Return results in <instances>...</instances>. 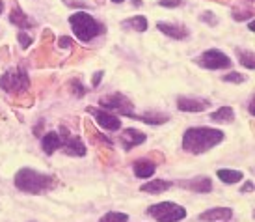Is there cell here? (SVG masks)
I'll use <instances>...</instances> for the list:
<instances>
[{"label":"cell","mask_w":255,"mask_h":222,"mask_svg":"<svg viewBox=\"0 0 255 222\" xmlns=\"http://www.w3.org/2000/svg\"><path fill=\"white\" fill-rule=\"evenodd\" d=\"M194 62L201 67H205V69H227V67H231L229 56L218 49H209L205 52H201Z\"/></svg>","instance_id":"obj_7"},{"label":"cell","mask_w":255,"mask_h":222,"mask_svg":"<svg viewBox=\"0 0 255 222\" xmlns=\"http://www.w3.org/2000/svg\"><path fill=\"white\" fill-rule=\"evenodd\" d=\"M62 144L64 142H62V138H60V135H58L56 131H49V133H45L41 138V148L47 155H52L56 150H60Z\"/></svg>","instance_id":"obj_16"},{"label":"cell","mask_w":255,"mask_h":222,"mask_svg":"<svg viewBox=\"0 0 255 222\" xmlns=\"http://www.w3.org/2000/svg\"><path fill=\"white\" fill-rule=\"evenodd\" d=\"M160 6H164V7H177V6H181V0H160Z\"/></svg>","instance_id":"obj_32"},{"label":"cell","mask_w":255,"mask_h":222,"mask_svg":"<svg viewBox=\"0 0 255 222\" xmlns=\"http://www.w3.org/2000/svg\"><path fill=\"white\" fill-rule=\"evenodd\" d=\"M248 110H250V114H252V116H254V112H255V110H254V97H252V99H250V105H248Z\"/></svg>","instance_id":"obj_35"},{"label":"cell","mask_w":255,"mask_h":222,"mask_svg":"<svg viewBox=\"0 0 255 222\" xmlns=\"http://www.w3.org/2000/svg\"><path fill=\"white\" fill-rule=\"evenodd\" d=\"M156 170V163L155 161H149V159H138L132 165V172H134L136 178L140 179H147L151 178Z\"/></svg>","instance_id":"obj_14"},{"label":"cell","mask_w":255,"mask_h":222,"mask_svg":"<svg viewBox=\"0 0 255 222\" xmlns=\"http://www.w3.org/2000/svg\"><path fill=\"white\" fill-rule=\"evenodd\" d=\"M73 39L71 37H67V36H62L60 39H58V47L60 49H73Z\"/></svg>","instance_id":"obj_30"},{"label":"cell","mask_w":255,"mask_h":222,"mask_svg":"<svg viewBox=\"0 0 255 222\" xmlns=\"http://www.w3.org/2000/svg\"><path fill=\"white\" fill-rule=\"evenodd\" d=\"M69 88H71L73 95H77V97H84L86 95V86L80 82V80L73 79L71 82H69Z\"/></svg>","instance_id":"obj_28"},{"label":"cell","mask_w":255,"mask_h":222,"mask_svg":"<svg viewBox=\"0 0 255 222\" xmlns=\"http://www.w3.org/2000/svg\"><path fill=\"white\" fill-rule=\"evenodd\" d=\"M147 215L156 222H179L186 217V209L175 202H158L147 209Z\"/></svg>","instance_id":"obj_4"},{"label":"cell","mask_w":255,"mask_h":222,"mask_svg":"<svg viewBox=\"0 0 255 222\" xmlns=\"http://www.w3.org/2000/svg\"><path fill=\"white\" fill-rule=\"evenodd\" d=\"M84 127H86V133L90 135V138H92V142H103V144H107V146H112V138H108V136H105L103 133H99V131H95L92 127V122H86L84 123Z\"/></svg>","instance_id":"obj_23"},{"label":"cell","mask_w":255,"mask_h":222,"mask_svg":"<svg viewBox=\"0 0 255 222\" xmlns=\"http://www.w3.org/2000/svg\"><path fill=\"white\" fill-rule=\"evenodd\" d=\"M0 88L7 93H22L28 92L30 88V79L24 67H15L9 71H4V75L0 77Z\"/></svg>","instance_id":"obj_6"},{"label":"cell","mask_w":255,"mask_h":222,"mask_svg":"<svg viewBox=\"0 0 255 222\" xmlns=\"http://www.w3.org/2000/svg\"><path fill=\"white\" fill-rule=\"evenodd\" d=\"M9 22L15 24L17 28H21V30H28L36 24L32 19H28V15L24 13L21 7H13V9L9 11Z\"/></svg>","instance_id":"obj_17"},{"label":"cell","mask_w":255,"mask_h":222,"mask_svg":"<svg viewBox=\"0 0 255 222\" xmlns=\"http://www.w3.org/2000/svg\"><path fill=\"white\" fill-rule=\"evenodd\" d=\"M99 222H128V215L120 213V211H110V213L101 217Z\"/></svg>","instance_id":"obj_25"},{"label":"cell","mask_w":255,"mask_h":222,"mask_svg":"<svg viewBox=\"0 0 255 222\" xmlns=\"http://www.w3.org/2000/svg\"><path fill=\"white\" fill-rule=\"evenodd\" d=\"M224 136V131L214 127H190L183 135V150L192 155H199L218 146Z\"/></svg>","instance_id":"obj_1"},{"label":"cell","mask_w":255,"mask_h":222,"mask_svg":"<svg viewBox=\"0 0 255 222\" xmlns=\"http://www.w3.org/2000/svg\"><path fill=\"white\" fill-rule=\"evenodd\" d=\"M86 112H88L90 116H93V120L99 123L103 129H107V131H120L121 129L120 118H118L116 114H112V112L105 110V108L88 107L86 108Z\"/></svg>","instance_id":"obj_8"},{"label":"cell","mask_w":255,"mask_h":222,"mask_svg":"<svg viewBox=\"0 0 255 222\" xmlns=\"http://www.w3.org/2000/svg\"><path fill=\"white\" fill-rule=\"evenodd\" d=\"M156 28L160 30L164 36H170L171 39H184V37H188V30H186V26H181V24H173V22H158Z\"/></svg>","instance_id":"obj_15"},{"label":"cell","mask_w":255,"mask_h":222,"mask_svg":"<svg viewBox=\"0 0 255 222\" xmlns=\"http://www.w3.org/2000/svg\"><path fill=\"white\" fill-rule=\"evenodd\" d=\"M134 120H140L149 125H162L170 120V116L164 112H145V114H134Z\"/></svg>","instance_id":"obj_19"},{"label":"cell","mask_w":255,"mask_h":222,"mask_svg":"<svg viewBox=\"0 0 255 222\" xmlns=\"http://www.w3.org/2000/svg\"><path fill=\"white\" fill-rule=\"evenodd\" d=\"M216 176H218V179L222 183H227V185H233V183H239V181L244 179V174L242 172H239V170H229V168L218 170Z\"/></svg>","instance_id":"obj_22"},{"label":"cell","mask_w":255,"mask_h":222,"mask_svg":"<svg viewBox=\"0 0 255 222\" xmlns=\"http://www.w3.org/2000/svg\"><path fill=\"white\" fill-rule=\"evenodd\" d=\"M99 107L108 110V112H116L120 116H127V118H132L134 120V105L132 101L125 97L123 93H107L99 99Z\"/></svg>","instance_id":"obj_5"},{"label":"cell","mask_w":255,"mask_h":222,"mask_svg":"<svg viewBox=\"0 0 255 222\" xmlns=\"http://www.w3.org/2000/svg\"><path fill=\"white\" fill-rule=\"evenodd\" d=\"M252 17H254V9H239V7H233L235 21H248Z\"/></svg>","instance_id":"obj_27"},{"label":"cell","mask_w":255,"mask_h":222,"mask_svg":"<svg viewBox=\"0 0 255 222\" xmlns=\"http://www.w3.org/2000/svg\"><path fill=\"white\" fill-rule=\"evenodd\" d=\"M15 187L24 194H43L56 187V178L32 168H21L15 174Z\"/></svg>","instance_id":"obj_2"},{"label":"cell","mask_w":255,"mask_h":222,"mask_svg":"<svg viewBox=\"0 0 255 222\" xmlns=\"http://www.w3.org/2000/svg\"><path fill=\"white\" fill-rule=\"evenodd\" d=\"M62 148L71 157H84L86 155V144L80 140V136H67L62 144Z\"/></svg>","instance_id":"obj_13"},{"label":"cell","mask_w":255,"mask_h":222,"mask_svg":"<svg viewBox=\"0 0 255 222\" xmlns=\"http://www.w3.org/2000/svg\"><path fill=\"white\" fill-rule=\"evenodd\" d=\"M211 107V101L203 97H190V95H179L177 108L181 112H203Z\"/></svg>","instance_id":"obj_9"},{"label":"cell","mask_w":255,"mask_h":222,"mask_svg":"<svg viewBox=\"0 0 255 222\" xmlns=\"http://www.w3.org/2000/svg\"><path fill=\"white\" fill-rule=\"evenodd\" d=\"M2 9H4V4H2V0H0V13H2Z\"/></svg>","instance_id":"obj_36"},{"label":"cell","mask_w":255,"mask_h":222,"mask_svg":"<svg viewBox=\"0 0 255 222\" xmlns=\"http://www.w3.org/2000/svg\"><path fill=\"white\" fill-rule=\"evenodd\" d=\"M241 193L242 194H244V193H254V183H252V181H246V183L241 187Z\"/></svg>","instance_id":"obj_33"},{"label":"cell","mask_w":255,"mask_h":222,"mask_svg":"<svg viewBox=\"0 0 255 222\" xmlns=\"http://www.w3.org/2000/svg\"><path fill=\"white\" fill-rule=\"evenodd\" d=\"M237 56H239V62H241V65H244L246 69H254L255 67V56L252 50H242V49H237Z\"/></svg>","instance_id":"obj_24"},{"label":"cell","mask_w":255,"mask_h":222,"mask_svg":"<svg viewBox=\"0 0 255 222\" xmlns=\"http://www.w3.org/2000/svg\"><path fill=\"white\" fill-rule=\"evenodd\" d=\"M121 26L127 30H134V32H145L147 30V19L143 15H134L130 19H125L121 22Z\"/></svg>","instance_id":"obj_21"},{"label":"cell","mask_w":255,"mask_h":222,"mask_svg":"<svg viewBox=\"0 0 255 222\" xmlns=\"http://www.w3.org/2000/svg\"><path fill=\"white\" fill-rule=\"evenodd\" d=\"M179 185L192 191V193H199V194H205L213 191V181L207 178V176H198V178L186 179V181H181Z\"/></svg>","instance_id":"obj_10"},{"label":"cell","mask_w":255,"mask_h":222,"mask_svg":"<svg viewBox=\"0 0 255 222\" xmlns=\"http://www.w3.org/2000/svg\"><path fill=\"white\" fill-rule=\"evenodd\" d=\"M103 75H105L103 71H97L95 75H93V79H92L93 86H99V82H101V79H103Z\"/></svg>","instance_id":"obj_34"},{"label":"cell","mask_w":255,"mask_h":222,"mask_svg":"<svg viewBox=\"0 0 255 222\" xmlns=\"http://www.w3.org/2000/svg\"><path fill=\"white\" fill-rule=\"evenodd\" d=\"M69 24L73 28V34L82 41V43H90L93 37L105 34V24L99 22L93 15L88 11H77L69 17Z\"/></svg>","instance_id":"obj_3"},{"label":"cell","mask_w":255,"mask_h":222,"mask_svg":"<svg viewBox=\"0 0 255 222\" xmlns=\"http://www.w3.org/2000/svg\"><path fill=\"white\" fill-rule=\"evenodd\" d=\"M211 122L214 123H231L235 122V110L231 107H220L211 114Z\"/></svg>","instance_id":"obj_20"},{"label":"cell","mask_w":255,"mask_h":222,"mask_svg":"<svg viewBox=\"0 0 255 222\" xmlns=\"http://www.w3.org/2000/svg\"><path fill=\"white\" fill-rule=\"evenodd\" d=\"M222 80L224 82H233V84H242V82H246V75H241L239 71H231L227 73V75H224Z\"/></svg>","instance_id":"obj_26"},{"label":"cell","mask_w":255,"mask_h":222,"mask_svg":"<svg viewBox=\"0 0 255 222\" xmlns=\"http://www.w3.org/2000/svg\"><path fill=\"white\" fill-rule=\"evenodd\" d=\"M201 19H203L205 22H209L211 26H214V24L218 22V19H216V17H213V13H211V11H205V13L201 15Z\"/></svg>","instance_id":"obj_31"},{"label":"cell","mask_w":255,"mask_h":222,"mask_svg":"<svg viewBox=\"0 0 255 222\" xmlns=\"http://www.w3.org/2000/svg\"><path fill=\"white\" fill-rule=\"evenodd\" d=\"M233 217V209L229 208H211L203 211L201 215H198V221L201 222H214V221H222V222H229Z\"/></svg>","instance_id":"obj_11"},{"label":"cell","mask_w":255,"mask_h":222,"mask_svg":"<svg viewBox=\"0 0 255 222\" xmlns=\"http://www.w3.org/2000/svg\"><path fill=\"white\" fill-rule=\"evenodd\" d=\"M17 39H19V43H21L22 49H28L30 45H32V37H30L24 30H21V32L17 34Z\"/></svg>","instance_id":"obj_29"},{"label":"cell","mask_w":255,"mask_h":222,"mask_svg":"<svg viewBox=\"0 0 255 222\" xmlns=\"http://www.w3.org/2000/svg\"><path fill=\"white\" fill-rule=\"evenodd\" d=\"M145 140H147L145 133H142V131H138V129H132V127L125 129V131H123V135H121V142H123V148H125V151H130L132 148H136V146L143 144Z\"/></svg>","instance_id":"obj_12"},{"label":"cell","mask_w":255,"mask_h":222,"mask_svg":"<svg viewBox=\"0 0 255 222\" xmlns=\"http://www.w3.org/2000/svg\"><path fill=\"white\" fill-rule=\"evenodd\" d=\"M171 185H173V183L168 181V179H151V181H147V183H143V185L140 187V191L147 194H160V193H164V191L171 189Z\"/></svg>","instance_id":"obj_18"},{"label":"cell","mask_w":255,"mask_h":222,"mask_svg":"<svg viewBox=\"0 0 255 222\" xmlns=\"http://www.w3.org/2000/svg\"><path fill=\"white\" fill-rule=\"evenodd\" d=\"M112 2H116V4H121V2H125V0H112Z\"/></svg>","instance_id":"obj_37"}]
</instances>
